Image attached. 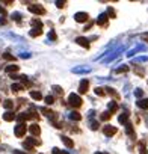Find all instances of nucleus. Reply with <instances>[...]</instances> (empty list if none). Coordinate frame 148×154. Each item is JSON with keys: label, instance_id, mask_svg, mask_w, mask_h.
Instances as JSON below:
<instances>
[{"label": "nucleus", "instance_id": "nucleus-1", "mask_svg": "<svg viewBox=\"0 0 148 154\" xmlns=\"http://www.w3.org/2000/svg\"><path fill=\"white\" fill-rule=\"evenodd\" d=\"M68 103H69L72 107H80V106H82V98H80L79 95H76V94H71V95L68 97Z\"/></svg>", "mask_w": 148, "mask_h": 154}, {"label": "nucleus", "instance_id": "nucleus-2", "mask_svg": "<svg viewBox=\"0 0 148 154\" xmlns=\"http://www.w3.org/2000/svg\"><path fill=\"white\" fill-rule=\"evenodd\" d=\"M26 131H27V125L26 124H18L15 127V136L17 137H23L26 134Z\"/></svg>", "mask_w": 148, "mask_h": 154}, {"label": "nucleus", "instance_id": "nucleus-3", "mask_svg": "<svg viewBox=\"0 0 148 154\" xmlns=\"http://www.w3.org/2000/svg\"><path fill=\"white\" fill-rule=\"evenodd\" d=\"M29 11L33 12V14H38V15H44L45 14V9L41 5H30L29 6Z\"/></svg>", "mask_w": 148, "mask_h": 154}, {"label": "nucleus", "instance_id": "nucleus-4", "mask_svg": "<svg viewBox=\"0 0 148 154\" xmlns=\"http://www.w3.org/2000/svg\"><path fill=\"white\" fill-rule=\"evenodd\" d=\"M74 18H76V21H79V23H85V21L89 20V15L86 12H77L76 15H74Z\"/></svg>", "mask_w": 148, "mask_h": 154}, {"label": "nucleus", "instance_id": "nucleus-5", "mask_svg": "<svg viewBox=\"0 0 148 154\" xmlns=\"http://www.w3.org/2000/svg\"><path fill=\"white\" fill-rule=\"evenodd\" d=\"M88 89H89V82L85 79V80H82V82H80L79 92H80V94H86V92H88Z\"/></svg>", "mask_w": 148, "mask_h": 154}, {"label": "nucleus", "instance_id": "nucleus-6", "mask_svg": "<svg viewBox=\"0 0 148 154\" xmlns=\"http://www.w3.org/2000/svg\"><path fill=\"white\" fill-rule=\"evenodd\" d=\"M103 131H104L106 136H113V134L116 133V127H113V125H106V127L103 128Z\"/></svg>", "mask_w": 148, "mask_h": 154}, {"label": "nucleus", "instance_id": "nucleus-7", "mask_svg": "<svg viewBox=\"0 0 148 154\" xmlns=\"http://www.w3.org/2000/svg\"><path fill=\"white\" fill-rule=\"evenodd\" d=\"M44 115H47V116H50V118H53V119H56V113L51 110V109H48V107H41L39 109Z\"/></svg>", "mask_w": 148, "mask_h": 154}, {"label": "nucleus", "instance_id": "nucleus-8", "mask_svg": "<svg viewBox=\"0 0 148 154\" xmlns=\"http://www.w3.org/2000/svg\"><path fill=\"white\" fill-rule=\"evenodd\" d=\"M29 131H30L33 136H39V133H41V128H39V125H38V124H32V125L29 127Z\"/></svg>", "mask_w": 148, "mask_h": 154}, {"label": "nucleus", "instance_id": "nucleus-9", "mask_svg": "<svg viewBox=\"0 0 148 154\" xmlns=\"http://www.w3.org/2000/svg\"><path fill=\"white\" fill-rule=\"evenodd\" d=\"M15 118H17V116H15V113H14V112H11V110L5 112V115H3V119H5V121H8V122L14 121Z\"/></svg>", "mask_w": 148, "mask_h": 154}, {"label": "nucleus", "instance_id": "nucleus-10", "mask_svg": "<svg viewBox=\"0 0 148 154\" xmlns=\"http://www.w3.org/2000/svg\"><path fill=\"white\" fill-rule=\"evenodd\" d=\"M76 42H77L79 45L85 47V48H89V41H88L86 38H82V36H80V38H77V39H76Z\"/></svg>", "mask_w": 148, "mask_h": 154}, {"label": "nucleus", "instance_id": "nucleus-11", "mask_svg": "<svg viewBox=\"0 0 148 154\" xmlns=\"http://www.w3.org/2000/svg\"><path fill=\"white\" fill-rule=\"evenodd\" d=\"M60 139H62V142L65 143V146H68V148H72V146H74V142H72L68 136H62Z\"/></svg>", "mask_w": 148, "mask_h": 154}, {"label": "nucleus", "instance_id": "nucleus-12", "mask_svg": "<svg viewBox=\"0 0 148 154\" xmlns=\"http://www.w3.org/2000/svg\"><path fill=\"white\" fill-rule=\"evenodd\" d=\"M5 69H6V72H9V74H12V72H17V71L20 69V66L14 63V65H8V66H6Z\"/></svg>", "mask_w": 148, "mask_h": 154}, {"label": "nucleus", "instance_id": "nucleus-13", "mask_svg": "<svg viewBox=\"0 0 148 154\" xmlns=\"http://www.w3.org/2000/svg\"><path fill=\"white\" fill-rule=\"evenodd\" d=\"M11 89H12V92H21V91H24V86L21 83H14L11 86Z\"/></svg>", "mask_w": 148, "mask_h": 154}, {"label": "nucleus", "instance_id": "nucleus-14", "mask_svg": "<svg viewBox=\"0 0 148 154\" xmlns=\"http://www.w3.org/2000/svg\"><path fill=\"white\" fill-rule=\"evenodd\" d=\"M137 106H139L140 109H145V110H148V98L139 100V101H137Z\"/></svg>", "mask_w": 148, "mask_h": 154}, {"label": "nucleus", "instance_id": "nucleus-15", "mask_svg": "<svg viewBox=\"0 0 148 154\" xmlns=\"http://www.w3.org/2000/svg\"><path fill=\"white\" fill-rule=\"evenodd\" d=\"M30 97H32L33 100H36V101H39V100L42 98V94H41L39 91H38V92H36V91H30Z\"/></svg>", "mask_w": 148, "mask_h": 154}, {"label": "nucleus", "instance_id": "nucleus-16", "mask_svg": "<svg viewBox=\"0 0 148 154\" xmlns=\"http://www.w3.org/2000/svg\"><path fill=\"white\" fill-rule=\"evenodd\" d=\"M125 130H127V133H128V136H130V137H133V139L136 137V134H134V131H133V125H131L130 122L125 125Z\"/></svg>", "mask_w": 148, "mask_h": 154}, {"label": "nucleus", "instance_id": "nucleus-17", "mask_svg": "<svg viewBox=\"0 0 148 154\" xmlns=\"http://www.w3.org/2000/svg\"><path fill=\"white\" fill-rule=\"evenodd\" d=\"M17 119L20 121V124H24V121L29 119V113H20V115L17 116Z\"/></svg>", "mask_w": 148, "mask_h": 154}, {"label": "nucleus", "instance_id": "nucleus-18", "mask_svg": "<svg viewBox=\"0 0 148 154\" xmlns=\"http://www.w3.org/2000/svg\"><path fill=\"white\" fill-rule=\"evenodd\" d=\"M118 119H119V122H127V119H128V112H127V110H124V112L119 115V118H118Z\"/></svg>", "mask_w": 148, "mask_h": 154}, {"label": "nucleus", "instance_id": "nucleus-19", "mask_svg": "<svg viewBox=\"0 0 148 154\" xmlns=\"http://www.w3.org/2000/svg\"><path fill=\"white\" fill-rule=\"evenodd\" d=\"M69 118H71V119H76V121H80V119H82V115H80L79 112H71V113H69Z\"/></svg>", "mask_w": 148, "mask_h": 154}, {"label": "nucleus", "instance_id": "nucleus-20", "mask_svg": "<svg viewBox=\"0 0 148 154\" xmlns=\"http://www.w3.org/2000/svg\"><path fill=\"white\" fill-rule=\"evenodd\" d=\"M97 23H98L100 26H106V24H107V17H106V15L103 14V15H101V17H100V18L97 20Z\"/></svg>", "mask_w": 148, "mask_h": 154}, {"label": "nucleus", "instance_id": "nucleus-21", "mask_svg": "<svg viewBox=\"0 0 148 154\" xmlns=\"http://www.w3.org/2000/svg\"><path fill=\"white\" fill-rule=\"evenodd\" d=\"M133 69H134V72H136L139 77H143V75H145V69H143V68H140V66H134Z\"/></svg>", "mask_w": 148, "mask_h": 154}, {"label": "nucleus", "instance_id": "nucleus-22", "mask_svg": "<svg viewBox=\"0 0 148 154\" xmlns=\"http://www.w3.org/2000/svg\"><path fill=\"white\" fill-rule=\"evenodd\" d=\"M3 106H5L8 110H9V109H14V101H12V100H6V101L3 103Z\"/></svg>", "mask_w": 148, "mask_h": 154}, {"label": "nucleus", "instance_id": "nucleus-23", "mask_svg": "<svg viewBox=\"0 0 148 154\" xmlns=\"http://www.w3.org/2000/svg\"><path fill=\"white\" fill-rule=\"evenodd\" d=\"M41 33H42V30H41V29H32L30 36H33V38H35V36H39Z\"/></svg>", "mask_w": 148, "mask_h": 154}, {"label": "nucleus", "instance_id": "nucleus-24", "mask_svg": "<svg viewBox=\"0 0 148 154\" xmlns=\"http://www.w3.org/2000/svg\"><path fill=\"white\" fill-rule=\"evenodd\" d=\"M95 94L100 95V97H104V95H106V92H104L103 88H95Z\"/></svg>", "mask_w": 148, "mask_h": 154}, {"label": "nucleus", "instance_id": "nucleus-25", "mask_svg": "<svg viewBox=\"0 0 148 154\" xmlns=\"http://www.w3.org/2000/svg\"><path fill=\"white\" fill-rule=\"evenodd\" d=\"M44 100H45V103H47V104H48V106H50V104H53V103H54V97H51V95H47V97H45V98H44Z\"/></svg>", "mask_w": 148, "mask_h": 154}, {"label": "nucleus", "instance_id": "nucleus-26", "mask_svg": "<svg viewBox=\"0 0 148 154\" xmlns=\"http://www.w3.org/2000/svg\"><path fill=\"white\" fill-rule=\"evenodd\" d=\"M107 94H110V95H113L115 98H119V95L115 92V89H110V88H107Z\"/></svg>", "mask_w": 148, "mask_h": 154}, {"label": "nucleus", "instance_id": "nucleus-27", "mask_svg": "<svg viewBox=\"0 0 148 154\" xmlns=\"http://www.w3.org/2000/svg\"><path fill=\"white\" fill-rule=\"evenodd\" d=\"M110 116H112V112H104V113L101 115V119H104V121H106V119H109Z\"/></svg>", "mask_w": 148, "mask_h": 154}, {"label": "nucleus", "instance_id": "nucleus-28", "mask_svg": "<svg viewBox=\"0 0 148 154\" xmlns=\"http://www.w3.org/2000/svg\"><path fill=\"white\" fill-rule=\"evenodd\" d=\"M51 154H68V152H66V151H60L59 148H53Z\"/></svg>", "mask_w": 148, "mask_h": 154}, {"label": "nucleus", "instance_id": "nucleus-29", "mask_svg": "<svg viewBox=\"0 0 148 154\" xmlns=\"http://www.w3.org/2000/svg\"><path fill=\"white\" fill-rule=\"evenodd\" d=\"M32 26H38V27L41 29V26H42V24H41V21H39V20H36V18H35V20H32Z\"/></svg>", "mask_w": 148, "mask_h": 154}, {"label": "nucleus", "instance_id": "nucleus-30", "mask_svg": "<svg viewBox=\"0 0 148 154\" xmlns=\"http://www.w3.org/2000/svg\"><path fill=\"white\" fill-rule=\"evenodd\" d=\"M53 89L56 91V94H59V95H63V91H62V88H59V86H54Z\"/></svg>", "mask_w": 148, "mask_h": 154}, {"label": "nucleus", "instance_id": "nucleus-31", "mask_svg": "<svg viewBox=\"0 0 148 154\" xmlns=\"http://www.w3.org/2000/svg\"><path fill=\"white\" fill-rule=\"evenodd\" d=\"M140 154H146V149H145V142H140Z\"/></svg>", "mask_w": 148, "mask_h": 154}, {"label": "nucleus", "instance_id": "nucleus-32", "mask_svg": "<svg viewBox=\"0 0 148 154\" xmlns=\"http://www.w3.org/2000/svg\"><path fill=\"white\" fill-rule=\"evenodd\" d=\"M127 71H128V68H127L125 65H124L122 68H118V69H116V72H127Z\"/></svg>", "mask_w": 148, "mask_h": 154}, {"label": "nucleus", "instance_id": "nucleus-33", "mask_svg": "<svg viewBox=\"0 0 148 154\" xmlns=\"http://www.w3.org/2000/svg\"><path fill=\"white\" fill-rule=\"evenodd\" d=\"M98 127H100V125H98V122H97V121H94V122L91 124V128H92V130H97Z\"/></svg>", "mask_w": 148, "mask_h": 154}, {"label": "nucleus", "instance_id": "nucleus-34", "mask_svg": "<svg viewBox=\"0 0 148 154\" xmlns=\"http://www.w3.org/2000/svg\"><path fill=\"white\" fill-rule=\"evenodd\" d=\"M107 14H109L110 17H115V11H113L112 8H109V9H107Z\"/></svg>", "mask_w": 148, "mask_h": 154}, {"label": "nucleus", "instance_id": "nucleus-35", "mask_svg": "<svg viewBox=\"0 0 148 154\" xmlns=\"http://www.w3.org/2000/svg\"><path fill=\"white\" fill-rule=\"evenodd\" d=\"M3 57H5V59H9V60H14V56H11V54H8V53L3 54Z\"/></svg>", "mask_w": 148, "mask_h": 154}, {"label": "nucleus", "instance_id": "nucleus-36", "mask_svg": "<svg viewBox=\"0 0 148 154\" xmlns=\"http://www.w3.org/2000/svg\"><path fill=\"white\" fill-rule=\"evenodd\" d=\"M48 38H51V39H56V33H54V32H50Z\"/></svg>", "mask_w": 148, "mask_h": 154}, {"label": "nucleus", "instance_id": "nucleus-37", "mask_svg": "<svg viewBox=\"0 0 148 154\" xmlns=\"http://www.w3.org/2000/svg\"><path fill=\"white\" fill-rule=\"evenodd\" d=\"M142 39H143L145 42H148V33H143V35H142Z\"/></svg>", "mask_w": 148, "mask_h": 154}, {"label": "nucleus", "instance_id": "nucleus-38", "mask_svg": "<svg viewBox=\"0 0 148 154\" xmlns=\"http://www.w3.org/2000/svg\"><path fill=\"white\" fill-rule=\"evenodd\" d=\"M63 5H65V2H57V6L59 8H63Z\"/></svg>", "mask_w": 148, "mask_h": 154}, {"label": "nucleus", "instance_id": "nucleus-39", "mask_svg": "<svg viewBox=\"0 0 148 154\" xmlns=\"http://www.w3.org/2000/svg\"><path fill=\"white\" fill-rule=\"evenodd\" d=\"M15 154H24V152H21V151H15Z\"/></svg>", "mask_w": 148, "mask_h": 154}, {"label": "nucleus", "instance_id": "nucleus-40", "mask_svg": "<svg viewBox=\"0 0 148 154\" xmlns=\"http://www.w3.org/2000/svg\"><path fill=\"white\" fill-rule=\"evenodd\" d=\"M97 154H104V152H97Z\"/></svg>", "mask_w": 148, "mask_h": 154}, {"label": "nucleus", "instance_id": "nucleus-41", "mask_svg": "<svg viewBox=\"0 0 148 154\" xmlns=\"http://www.w3.org/2000/svg\"><path fill=\"white\" fill-rule=\"evenodd\" d=\"M146 154H148V151H146Z\"/></svg>", "mask_w": 148, "mask_h": 154}]
</instances>
